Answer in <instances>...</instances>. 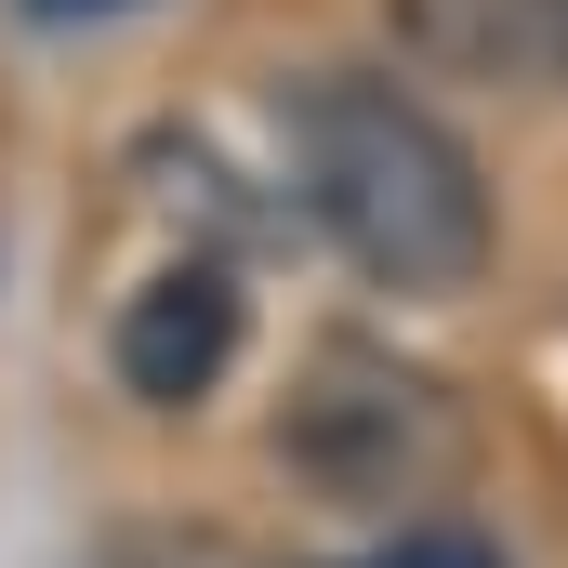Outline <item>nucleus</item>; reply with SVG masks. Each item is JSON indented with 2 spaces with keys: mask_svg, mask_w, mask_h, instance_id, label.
<instances>
[{
  "mask_svg": "<svg viewBox=\"0 0 568 568\" xmlns=\"http://www.w3.org/2000/svg\"><path fill=\"white\" fill-rule=\"evenodd\" d=\"M278 120H291V199H304V225L371 291L449 304V291L489 278L503 212H489V172L436 120L424 80H397V67H304Z\"/></svg>",
  "mask_w": 568,
  "mask_h": 568,
  "instance_id": "nucleus-1",
  "label": "nucleus"
},
{
  "mask_svg": "<svg viewBox=\"0 0 568 568\" xmlns=\"http://www.w3.org/2000/svg\"><path fill=\"white\" fill-rule=\"evenodd\" d=\"M344 568H503L476 529H397V542H371V556H344Z\"/></svg>",
  "mask_w": 568,
  "mask_h": 568,
  "instance_id": "nucleus-5",
  "label": "nucleus"
},
{
  "mask_svg": "<svg viewBox=\"0 0 568 568\" xmlns=\"http://www.w3.org/2000/svg\"><path fill=\"white\" fill-rule=\"evenodd\" d=\"M239 278L225 265H159V278L120 304V331H106V371L133 384L145 410H199L212 384H225V357H239Z\"/></svg>",
  "mask_w": 568,
  "mask_h": 568,
  "instance_id": "nucleus-4",
  "label": "nucleus"
},
{
  "mask_svg": "<svg viewBox=\"0 0 568 568\" xmlns=\"http://www.w3.org/2000/svg\"><path fill=\"white\" fill-rule=\"evenodd\" d=\"M384 40L436 93L568 106V0H384Z\"/></svg>",
  "mask_w": 568,
  "mask_h": 568,
  "instance_id": "nucleus-3",
  "label": "nucleus"
},
{
  "mask_svg": "<svg viewBox=\"0 0 568 568\" xmlns=\"http://www.w3.org/2000/svg\"><path fill=\"white\" fill-rule=\"evenodd\" d=\"M278 463L317 503H424L463 463V410H449V384L397 371L384 344H317L278 410Z\"/></svg>",
  "mask_w": 568,
  "mask_h": 568,
  "instance_id": "nucleus-2",
  "label": "nucleus"
}]
</instances>
